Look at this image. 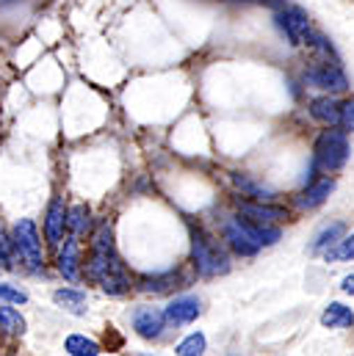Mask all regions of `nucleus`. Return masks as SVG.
I'll return each instance as SVG.
<instances>
[{
	"instance_id": "obj_1",
	"label": "nucleus",
	"mask_w": 354,
	"mask_h": 356,
	"mask_svg": "<svg viewBox=\"0 0 354 356\" xmlns=\"http://www.w3.org/2000/svg\"><path fill=\"white\" fill-rule=\"evenodd\" d=\"M86 276L97 282L108 296H125L130 290V276L122 266L116 246H114V227L111 221H100L91 232V249L86 260Z\"/></svg>"
},
{
	"instance_id": "obj_2",
	"label": "nucleus",
	"mask_w": 354,
	"mask_h": 356,
	"mask_svg": "<svg viewBox=\"0 0 354 356\" xmlns=\"http://www.w3.org/2000/svg\"><path fill=\"white\" fill-rule=\"evenodd\" d=\"M222 232H224V241L233 246V252H238L241 257H252L263 246H274L279 241V229L277 227L255 224L249 218H227Z\"/></svg>"
},
{
	"instance_id": "obj_3",
	"label": "nucleus",
	"mask_w": 354,
	"mask_h": 356,
	"mask_svg": "<svg viewBox=\"0 0 354 356\" xmlns=\"http://www.w3.org/2000/svg\"><path fill=\"white\" fill-rule=\"evenodd\" d=\"M191 260L199 276L210 279V276H222L230 270V257L219 249V243L213 238H208L202 229L191 232Z\"/></svg>"
},
{
	"instance_id": "obj_4",
	"label": "nucleus",
	"mask_w": 354,
	"mask_h": 356,
	"mask_svg": "<svg viewBox=\"0 0 354 356\" xmlns=\"http://www.w3.org/2000/svg\"><path fill=\"white\" fill-rule=\"evenodd\" d=\"M11 246L14 254L22 260V266L31 273H42L45 270V252H42V241H39V229L31 218H22L20 224H14L11 232Z\"/></svg>"
},
{
	"instance_id": "obj_5",
	"label": "nucleus",
	"mask_w": 354,
	"mask_h": 356,
	"mask_svg": "<svg viewBox=\"0 0 354 356\" xmlns=\"http://www.w3.org/2000/svg\"><path fill=\"white\" fill-rule=\"evenodd\" d=\"M349 161V141L346 133L341 130H324L316 141V152H313V169L321 172H338L344 169V163Z\"/></svg>"
},
{
	"instance_id": "obj_6",
	"label": "nucleus",
	"mask_w": 354,
	"mask_h": 356,
	"mask_svg": "<svg viewBox=\"0 0 354 356\" xmlns=\"http://www.w3.org/2000/svg\"><path fill=\"white\" fill-rule=\"evenodd\" d=\"M274 22L282 31V36L291 42V47H305V42H307V36L313 31L307 11L299 8V6H285L282 11L274 14Z\"/></svg>"
},
{
	"instance_id": "obj_7",
	"label": "nucleus",
	"mask_w": 354,
	"mask_h": 356,
	"mask_svg": "<svg viewBox=\"0 0 354 356\" xmlns=\"http://www.w3.org/2000/svg\"><path fill=\"white\" fill-rule=\"evenodd\" d=\"M305 83H307L310 89H321V91H330V94H338V91L349 89L346 72H344L338 64H330V61H321V64L307 67Z\"/></svg>"
},
{
	"instance_id": "obj_8",
	"label": "nucleus",
	"mask_w": 354,
	"mask_h": 356,
	"mask_svg": "<svg viewBox=\"0 0 354 356\" xmlns=\"http://www.w3.org/2000/svg\"><path fill=\"white\" fill-rule=\"evenodd\" d=\"M133 329L139 337L144 340H158L167 329V315L164 309H155V307H139L133 312Z\"/></svg>"
},
{
	"instance_id": "obj_9",
	"label": "nucleus",
	"mask_w": 354,
	"mask_h": 356,
	"mask_svg": "<svg viewBox=\"0 0 354 356\" xmlns=\"http://www.w3.org/2000/svg\"><path fill=\"white\" fill-rule=\"evenodd\" d=\"M59 270L67 282H81L84 276V263H81V241L78 235L70 232V238H64V249L59 252Z\"/></svg>"
},
{
	"instance_id": "obj_10",
	"label": "nucleus",
	"mask_w": 354,
	"mask_h": 356,
	"mask_svg": "<svg viewBox=\"0 0 354 356\" xmlns=\"http://www.w3.org/2000/svg\"><path fill=\"white\" fill-rule=\"evenodd\" d=\"M64 229H67V204L61 196H53L45 213V238L50 246H61L64 241Z\"/></svg>"
},
{
	"instance_id": "obj_11",
	"label": "nucleus",
	"mask_w": 354,
	"mask_h": 356,
	"mask_svg": "<svg viewBox=\"0 0 354 356\" xmlns=\"http://www.w3.org/2000/svg\"><path fill=\"white\" fill-rule=\"evenodd\" d=\"M199 312H202V309H199V298H197V296H180V298H175V301L164 309L167 321L175 323V326H183V323L197 321Z\"/></svg>"
},
{
	"instance_id": "obj_12",
	"label": "nucleus",
	"mask_w": 354,
	"mask_h": 356,
	"mask_svg": "<svg viewBox=\"0 0 354 356\" xmlns=\"http://www.w3.org/2000/svg\"><path fill=\"white\" fill-rule=\"evenodd\" d=\"M238 210L255 221V224H274V221H282L288 218V210L285 207H271V204H255V202H238Z\"/></svg>"
},
{
	"instance_id": "obj_13",
	"label": "nucleus",
	"mask_w": 354,
	"mask_h": 356,
	"mask_svg": "<svg viewBox=\"0 0 354 356\" xmlns=\"http://www.w3.org/2000/svg\"><path fill=\"white\" fill-rule=\"evenodd\" d=\"M341 105L344 102H338L335 97H318V99H313L310 102V116L316 119V122H321V124H330V127H335L338 122H341Z\"/></svg>"
},
{
	"instance_id": "obj_14",
	"label": "nucleus",
	"mask_w": 354,
	"mask_h": 356,
	"mask_svg": "<svg viewBox=\"0 0 354 356\" xmlns=\"http://www.w3.org/2000/svg\"><path fill=\"white\" fill-rule=\"evenodd\" d=\"M335 191V179H318L313 185H307V191H302V196L296 199V204L302 210H316L318 204L327 202V196Z\"/></svg>"
},
{
	"instance_id": "obj_15",
	"label": "nucleus",
	"mask_w": 354,
	"mask_h": 356,
	"mask_svg": "<svg viewBox=\"0 0 354 356\" xmlns=\"http://www.w3.org/2000/svg\"><path fill=\"white\" fill-rule=\"evenodd\" d=\"M185 284V276L180 270H169V273H161V276H150L139 284L141 293H169L175 287H183Z\"/></svg>"
},
{
	"instance_id": "obj_16",
	"label": "nucleus",
	"mask_w": 354,
	"mask_h": 356,
	"mask_svg": "<svg viewBox=\"0 0 354 356\" xmlns=\"http://www.w3.org/2000/svg\"><path fill=\"white\" fill-rule=\"evenodd\" d=\"M346 235V224L344 221H332V224H327L316 238H313V243H310V252L313 254H318V252H327L330 246H335L341 238Z\"/></svg>"
},
{
	"instance_id": "obj_17",
	"label": "nucleus",
	"mask_w": 354,
	"mask_h": 356,
	"mask_svg": "<svg viewBox=\"0 0 354 356\" xmlns=\"http://www.w3.org/2000/svg\"><path fill=\"white\" fill-rule=\"evenodd\" d=\"M53 301H56L61 309L72 312V315H86V296H84L81 290H75V287H61V290H56V293H53Z\"/></svg>"
},
{
	"instance_id": "obj_18",
	"label": "nucleus",
	"mask_w": 354,
	"mask_h": 356,
	"mask_svg": "<svg viewBox=\"0 0 354 356\" xmlns=\"http://www.w3.org/2000/svg\"><path fill=\"white\" fill-rule=\"evenodd\" d=\"M354 323V312L346 307V304H330L321 315V326L324 329H349Z\"/></svg>"
},
{
	"instance_id": "obj_19",
	"label": "nucleus",
	"mask_w": 354,
	"mask_h": 356,
	"mask_svg": "<svg viewBox=\"0 0 354 356\" xmlns=\"http://www.w3.org/2000/svg\"><path fill=\"white\" fill-rule=\"evenodd\" d=\"M64 351H67V354H72V356H100L102 354V348H100L94 340L84 337V334H72V337H67Z\"/></svg>"
},
{
	"instance_id": "obj_20",
	"label": "nucleus",
	"mask_w": 354,
	"mask_h": 356,
	"mask_svg": "<svg viewBox=\"0 0 354 356\" xmlns=\"http://www.w3.org/2000/svg\"><path fill=\"white\" fill-rule=\"evenodd\" d=\"M88 207L86 204H75V207H67V229L72 232V235H84L88 229Z\"/></svg>"
},
{
	"instance_id": "obj_21",
	"label": "nucleus",
	"mask_w": 354,
	"mask_h": 356,
	"mask_svg": "<svg viewBox=\"0 0 354 356\" xmlns=\"http://www.w3.org/2000/svg\"><path fill=\"white\" fill-rule=\"evenodd\" d=\"M0 329L8 332V334H22L25 332V318L17 309L0 304Z\"/></svg>"
},
{
	"instance_id": "obj_22",
	"label": "nucleus",
	"mask_w": 354,
	"mask_h": 356,
	"mask_svg": "<svg viewBox=\"0 0 354 356\" xmlns=\"http://www.w3.org/2000/svg\"><path fill=\"white\" fill-rule=\"evenodd\" d=\"M327 263H346V260H354V235H349V238H341L335 246H330L327 252Z\"/></svg>"
},
{
	"instance_id": "obj_23",
	"label": "nucleus",
	"mask_w": 354,
	"mask_h": 356,
	"mask_svg": "<svg viewBox=\"0 0 354 356\" xmlns=\"http://www.w3.org/2000/svg\"><path fill=\"white\" fill-rule=\"evenodd\" d=\"M233 182L241 188V193L255 196V199H261V202H266V199H271V196H274V191H268V188H263V185H258L255 179H249L247 175H233Z\"/></svg>"
},
{
	"instance_id": "obj_24",
	"label": "nucleus",
	"mask_w": 354,
	"mask_h": 356,
	"mask_svg": "<svg viewBox=\"0 0 354 356\" xmlns=\"http://www.w3.org/2000/svg\"><path fill=\"white\" fill-rule=\"evenodd\" d=\"M177 354L180 356H199L205 354V334H188L180 346H177Z\"/></svg>"
},
{
	"instance_id": "obj_25",
	"label": "nucleus",
	"mask_w": 354,
	"mask_h": 356,
	"mask_svg": "<svg viewBox=\"0 0 354 356\" xmlns=\"http://www.w3.org/2000/svg\"><path fill=\"white\" fill-rule=\"evenodd\" d=\"M17 254H14V246H11V241L3 235V229H0V266L6 268V270H14L17 268V260H14Z\"/></svg>"
},
{
	"instance_id": "obj_26",
	"label": "nucleus",
	"mask_w": 354,
	"mask_h": 356,
	"mask_svg": "<svg viewBox=\"0 0 354 356\" xmlns=\"http://www.w3.org/2000/svg\"><path fill=\"white\" fill-rule=\"evenodd\" d=\"M0 298L8 304H28V293L14 284H0Z\"/></svg>"
},
{
	"instance_id": "obj_27",
	"label": "nucleus",
	"mask_w": 354,
	"mask_h": 356,
	"mask_svg": "<svg viewBox=\"0 0 354 356\" xmlns=\"http://www.w3.org/2000/svg\"><path fill=\"white\" fill-rule=\"evenodd\" d=\"M338 124L344 127V133H354V99L341 105V122Z\"/></svg>"
},
{
	"instance_id": "obj_28",
	"label": "nucleus",
	"mask_w": 354,
	"mask_h": 356,
	"mask_svg": "<svg viewBox=\"0 0 354 356\" xmlns=\"http://www.w3.org/2000/svg\"><path fill=\"white\" fill-rule=\"evenodd\" d=\"M341 290H344L346 296H354V273H352V276H346V279H344V284H341Z\"/></svg>"
}]
</instances>
